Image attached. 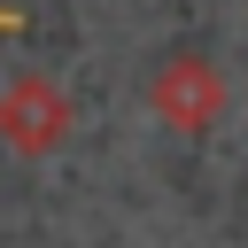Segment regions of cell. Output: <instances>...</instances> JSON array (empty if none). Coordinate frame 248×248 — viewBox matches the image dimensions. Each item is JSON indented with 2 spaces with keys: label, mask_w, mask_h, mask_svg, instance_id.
Segmentation results:
<instances>
[{
  "label": "cell",
  "mask_w": 248,
  "mask_h": 248,
  "mask_svg": "<svg viewBox=\"0 0 248 248\" xmlns=\"http://www.w3.org/2000/svg\"><path fill=\"white\" fill-rule=\"evenodd\" d=\"M147 101H155V116H163L170 132H209L217 108H225V78H217L202 54H170V62L155 70Z\"/></svg>",
  "instance_id": "cell-2"
},
{
  "label": "cell",
  "mask_w": 248,
  "mask_h": 248,
  "mask_svg": "<svg viewBox=\"0 0 248 248\" xmlns=\"http://www.w3.org/2000/svg\"><path fill=\"white\" fill-rule=\"evenodd\" d=\"M0 140H8L16 155H54V147L70 140V93H62L54 78H39V70L8 78V85H0Z\"/></svg>",
  "instance_id": "cell-1"
},
{
  "label": "cell",
  "mask_w": 248,
  "mask_h": 248,
  "mask_svg": "<svg viewBox=\"0 0 248 248\" xmlns=\"http://www.w3.org/2000/svg\"><path fill=\"white\" fill-rule=\"evenodd\" d=\"M0 31H23V16H16V8H0Z\"/></svg>",
  "instance_id": "cell-3"
}]
</instances>
